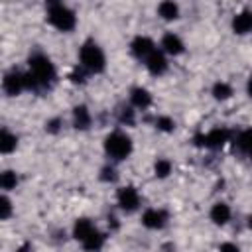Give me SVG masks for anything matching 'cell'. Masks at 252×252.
Instances as JSON below:
<instances>
[{"label": "cell", "mask_w": 252, "mask_h": 252, "mask_svg": "<svg viewBox=\"0 0 252 252\" xmlns=\"http://www.w3.org/2000/svg\"><path fill=\"white\" fill-rule=\"evenodd\" d=\"M28 73L33 77L37 89L49 87L53 83V79H55V67H53V63L45 55H41V53H35V55L30 57V71Z\"/></svg>", "instance_id": "6da1fadb"}, {"label": "cell", "mask_w": 252, "mask_h": 252, "mask_svg": "<svg viewBox=\"0 0 252 252\" xmlns=\"http://www.w3.org/2000/svg\"><path fill=\"white\" fill-rule=\"evenodd\" d=\"M79 59H81V67L87 69V71H91V73H102L104 71V65H106L104 53L93 41L83 43V47L79 51Z\"/></svg>", "instance_id": "7a4b0ae2"}, {"label": "cell", "mask_w": 252, "mask_h": 252, "mask_svg": "<svg viewBox=\"0 0 252 252\" xmlns=\"http://www.w3.org/2000/svg\"><path fill=\"white\" fill-rule=\"evenodd\" d=\"M104 152L116 161L126 159L132 154V140L122 132H112L104 140Z\"/></svg>", "instance_id": "3957f363"}, {"label": "cell", "mask_w": 252, "mask_h": 252, "mask_svg": "<svg viewBox=\"0 0 252 252\" xmlns=\"http://www.w3.org/2000/svg\"><path fill=\"white\" fill-rule=\"evenodd\" d=\"M47 20L53 28L61 30V32H71L77 24V18L73 14V10H69L67 6H63L61 2L59 4H53L49 6V12H47Z\"/></svg>", "instance_id": "277c9868"}, {"label": "cell", "mask_w": 252, "mask_h": 252, "mask_svg": "<svg viewBox=\"0 0 252 252\" xmlns=\"http://www.w3.org/2000/svg\"><path fill=\"white\" fill-rule=\"evenodd\" d=\"M195 140H197L201 146H205V148L219 150V148H222L224 142L228 140V132H226L224 128H215V130H211V132L205 134V136H197Z\"/></svg>", "instance_id": "5b68a950"}, {"label": "cell", "mask_w": 252, "mask_h": 252, "mask_svg": "<svg viewBox=\"0 0 252 252\" xmlns=\"http://www.w3.org/2000/svg\"><path fill=\"white\" fill-rule=\"evenodd\" d=\"M138 205H140V195H138V191H136L132 185L122 187V189L118 191V207H120L122 211L132 213V211L138 209Z\"/></svg>", "instance_id": "8992f818"}, {"label": "cell", "mask_w": 252, "mask_h": 252, "mask_svg": "<svg viewBox=\"0 0 252 252\" xmlns=\"http://www.w3.org/2000/svg\"><path fill=\"white\" fill-rule=\"evenodd\" d=\"M2 89H4L6 94H10V96L20 94V93L26 89L24 75H22V73H16V71L6 73V75H4V81H2Z\"/></svg>", "instance_id": "52a82bcc"}, {"label": "cell", "mask_w": 252, "mask_h": 252, "mask_svg": "<svg viewBox=\"0 0 252 252\" xmlns=\"http://www.w3.org/2000/svg\"><path fill=\"white\" fill-rule=\"evenodd\" d=\"M144 61H146V67L152 75H163L167 69V59H165L163 51H159V49H154Z\"/></svg>", "instance_id": "ba28073f"}, {"label": "cell", "mask_w": 252, "mask_h": 252, "mask_svg": "<svg viewBox=\"0 0 252 252\" xmlns=\"http://www.w3.org/2000/svg\"><path fill=\"white\" fill-rule=\"evenodd\" d=\"M132 53L138 57V59H146L154 49H156V45H154V41L150 39V37H146V35H138V37H134V41H132Z\"/></svg>", "instance_id": "9c48e42d"}, {"label": "cell", "mask_w": 252, "mask_h": 252, "mask_svg": "<svg viewBox=\"0 0 252 252\" xmlns=\"http://www.w3.org/2000/svg\"><path fill=\"white\" fill-rule=\"evenodd\" d=\"M165 213L163 211H158V209H148L144 215H142V224L146 228H152V230H158L165 224Z\"/></svg>", "instance_id": "30bf717a"}, {"label": "cell", "mask_w": 252, "mask_h": 252, "mask_svg": "<svg viewBox=\"0 0 252 252\" xmlns=\"http://www.w3.org/2000/svg\"><path fill=\"white\" fill-rule=\"evenodd\" d=\"M232 30L238 35H244L248 32H252V12L250 10H242L232 18Z\"/></svg>", "instance_id": "8fae6325"}, {"label": "cell", "mask_w": 252, "mask_h": 252, "mask_svg": "<svg viewBox=\"0 0 252 252\" xmlns=\"http://www.w3.org/2000/svg\"><path fill=\"white\" fill-rule=\"evenodd\" d=\"M161 49H163V53H169V55H181L183 49H185V45H183V41H181L179 35L165 33L161 37Z\"/></svg>", "instance_id": "7c38bea8"}, {"label": "cell", "mask_w": 252, "mask_h": 252, "mask_svg": "<svg viewBox=\"0 0 252 252\" xmlns=\"http://www.w3.org/2000/svg\"><path fill=\"white\" fill-rule=\"evenodd\" d=\"M73 126L77 130H87L91 126V112L85 104H79L73 108Z\"/></svg>", "instance_id": "4fadbf2b"}, {"label": "cell", "mask_w": 252, "mask_h": 252, "mask_svg": "<svg viewBox=\"0 0 252 252\" xmlns=\"http://www.w3.org/2000/svg\"><path fill=\"white\" fill-rule=\"evenodd\" d=\"M209 217H211V220L215 224H220L222 226V224H226L230 220V207L226 203H215L213 209H211V213H209Z\"/></svg>", "instance_id": "5bb4252c"}, {"label": "cell", "mask_w": 252, "mask_h": 252, "mask_svg": "<svg viewBox=\"0 0 252 252\" xmlns=\"http://www.w3.org/2000/svg\"><path fill=\"white\" fill-rule=\"evenodd\" d=\"M94 230H96V228H94V224H93L89 219H79V220L75 222V226H73V236H75L79 242H85Z\"/></svg>", "instance_id": "9a60e30c"}, {"label": "cell", "mask_w": 252, "mask_h": 252, "mask_svg": "<svg viewBox=\"0 0 252 252\" xmlns=\"http://www.w3.org/2000/svg\"><path fill=\"white\" fill-rule=\"evenodd\" d=\"M158 14H159V18L165 20V22L177 20V18H179V6H177L173 0H161L159 6H158Z\"/></svg>", "instance_id": "2e32d148"}, {"label": "cell", "mask_w": 252, "mask_h": 252, "mask_svg": "<svg viewBox=\"0 0 252 252\" xmlns=\"http://www.w3.org/2000/svg\"><path fill=\"white\" fill-rule=\"evenodd\" d=\"M130 100L136 108H148L152 104V94H150V91H146L142 87H136L130 93Z\"/></svg>", "instance_id": "e0dca14e"}, {"label": "cell", "mask_w": 252, "mask_h": 252, "mask_svg": "<svg viewBox=\"0 0 252 252\" xmlns=\"http://www.w3.org/2000/svg\"><path fill=\"white\" fill-rule=\"evenodd\" d=\"M16 146H18V138L12 132H8L6 128H2V132H0V152L10 154V152L16 150Z\"/></svg>", "instance_id": "ac0fdd59"}, {"label": "cell", "mask_w": 252, "mask_h": 252, "mask_svg": "<svg viewBox=\"0 0 252 252\" xmlns=\"http://www.w3.org/2000/svg\"><path fill=\"white\" fill-rule=\"evenodd\" d=\"M213 96H215L217 100H226V98L232 96V87H230L228 83L219 81V83L213 85Z\"/></svg>", "instance_id": "d6986e66"}, {"label": "cell", "mask_w": 252, "mask_h": 252, "mask_svg": "<svg viewBox=\"0 0 252 252\" xmlns=\"http://www.w3.org/2000/svg\"><path fill=\"white\" fill-rule=\"evenodd\" d=\"M240 152H244L248 158H252V130H246L242 134H238V140H236Z\"/></svg>", "instance_id": "ffe728a7"}, {"label": "cell", "mask_w": 252, "mask_h": 252, "mask_svg": "<svg viewBox=\"0 0 252 252\" xmlns=\"http://www.w3.org/2000/svg\"><path fill=\"white\" fill-rule=\"evenodd\" d=\"M16 185H18V177H16V173H14V171L6 169V171H2V173H0V187H2V189L10 191V189H14Z\"/></svg>", "instance_id": "44dd1931"}, {"label": "cell", "mask_w": 252, "mask_h": 252, "mask_svg": "<svg viewBox=\"0 0 252 252\" xmlns=\"http://www.w3.org/2000/svg\"><path fill=\"white\" fill-rule=\"evenodd\" d=\"M102 244H104V234H100L98 230H94V232L83 242V246H85L87 250H98V248H102Z\"/></svg>", "instance_id": "7402d4cb"}, {"label": "cell", "mask_w": 252, "mask_h": 252, "mask_svg": "<svg viewBox=\"0 0 252 252\" xmlns=\"http://www.w3.org/2000/svg\"><path fill=\"white\" fill-rule=\"evenodd\" d=\"M154 171H156V177H167L171 173V163L169 159H158L156 165H154Z\"/></svg>", "instance_id": "603a6c76"}, {"label": "cell", "mask_w": 252, "mask_h": 252, "mask_svg": "<svg viewBox=\"0 0 252 252\" xmlns=\"http://www.w3.org/2000/svg\"><path fill=\"white\" fill-rule=\"evenodd\" d=\"M156 126H158V130H161V132H173L175 122H173L169 116H159V118L156 120Z\"/></svg>", "instance_id": "cb8c5ba5"}, {"label": "cell", "mask_w": 252, "mask_h": 252, "mask_svg": "<svg viewBox=\"0 0 252 252\" xmlns=\"http://www.w3.org/2000/svg\"><path fill=\"white\" fill-rule=\"evenodd\" d=\"M10 215H12V203H10L8 197H2L0 199V219L6 220Z\"/></svg>", "instance_id": "d4e9b609"}, {"label": "cell", "mask_w": 252, "mask_h": 252, "mask_svg": "<svg viewBox=\"0 0 252 252\" xmlns=\"http://www.w3.org/2000/svg\"><path fill=\"white\" fill-rule=\"evenodd\" d=\"M120 122L122 124H134V110L130 108V106H126V108H122L120 110Z\"/></svg>", "instance_id": "484cf974"}, {"label": "cell", "mask_w": 252, "mask_h": 252, "mask_svg": "<svg viewBox=\"0 0 252 252\" xmlns=\"http://www.w3.org/2000/svg\"><path fill=\"white\" fill-rule=\"evenodd\" d=\"M69 79H71L73 83H85V71H83V69H79V67H75V69H73V73L69 75Z\"/></svg>", "instance_id": "4316f807"}, {"label": "cell", "mask_w": 252, "mask_h": 252, "mask_svg": "<svg viewBox=\"0 0 252 252\" xmlns=\"http://www.w3.org/2000/svg\"><path fill=\"white\" fill-rule=\"evenodd\" d=\"M100 179H102V181H114V179H116V171H114L112 167H102Z\"/></svg>", "instance_id": "83f0119b"}, {"label": "cell", "mask_w": 252, "mask_h": 252, "mask_svg": "<svg viewBox=\"0 0 252 252\" xmlns=\"http://www.w3.org/2000/svg\"><path fill=\"white\" fill-rule=\"evenodd\" d=\"M45 130H47V132H53V134H55V132L59 130V118H53V120H49V122L45 124Z\"/></svg>", "instance_id": "f1b7e54d"}, {"label": "cell", "mask_w": 252, "mask_h": 252, "mask_svg": "<svg viewBox=\"0 0 252 252\" xmlns=\"http://www.w3.org/2000/svg\"><path fill=\"white\" fill-rule=\"evenodd\" d=\"M246 93H248V96L252 98V75L248 77V83H246Z\"/></svg>", "instance_id": "f546056e"}, {"label": "cell", "mask_w": 252, "mask_h": 252, "mask_svg": "<svg viewBox=\"0 0 252 252\" xmlns=\"http://www.w3.org/2000/svg\"><path fill=\"white\" fill-rule=\"evenodd\" d=\"M220 250H238V246L236 244H222Z\"/></svg>", "instance_id": "4dcf8cb0"}, {"label": "cell", "mask_w": 252, "mask_h": 252, "mask_svg": "<svg viewBox=\"0 0 252 252\" xmlns=\"http://www.w3.org/2000/svg\"><path fill=\"white\" fill-rule=\"evenodd\" d=\"M49 6H53V4H59V0H45Z\"/></svg>", "instance_id": "1f68e13d"}, {"label": "cell", "mask_w": 252, "mask_h": 252, "mask_svg": "<svg viewBox=\"0 0 252 252\" xmlns=\"http://www.w3.org/2000/svg\"><path fill=\"white\" fill-rule=\"evenodd\" d=\"M248 228H250V230H252V215H250V217H248Z\"/></svg>", "instance_id": "d6a6232c"}]
</instances>
